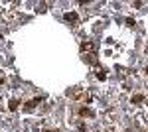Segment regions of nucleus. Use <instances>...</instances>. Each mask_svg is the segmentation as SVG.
I'll return each instance as SVG.
<instances>
[{"instance_id": "1", "label": "nucleus", "mask_w": 148, "mask_h": 132, "mask_svg": "<svg viewBox=\"0 0 148 132\" xmlns=\"http://www.w3.org/2000/svg\"><path fill=\"white\" fill-rule=\"evenodd\" d=\"M81 51H83V53H85V51H91V53H93V51H95V44H93V42H83V44H81Z\"/></svg>"}, {"instance_id": "2", "label": "nucleus", "mask_w": 148, "mask_h": 132, "mask_svg": "<svg viewBox=\"0 0 148 132\" xmlns=\"http://www.w3.org/2000/svg\"><path fill=\"white\" fill-rule=\"evenodd\" d=\"M65 20L71 22V24H77V22H79V16H77L75 12H65Z\"/></svg>"}, {"instance_id": "3", "label": "nucleus", "mask_w": 148, "mask_h": 132, "mask_svg": "<svg viewBox=\"0 0 148 132\" xmlns=\"http://www.w3.org/2000/svg\"><path fill=\"white\" fill-rule=\"evenodd\" d=\"M132 103H134V105H142V103H144V95H134V97H132Z\"/></svg>"}, {"instance_id": "4", "label": "nucleus", "mask_w": 148, "mask_h": 132, "mask_svg": "<svg viewBox=\"0 0 148 132\" xmlns=\"http://www.w3.org/2000/svg\"><path fill=\"white\" fill-rule=\"evenodd\" d=\"M79 114H81V116H93V110H89V108L81 107V108H79Z\"/></svg>"}, {"instance_id": "5", "label": "nucleus", "mask_w": 148, "mask_h": 132, "mask_svg": "<svg viewBox=\"0 0 148 132\" xmlns=\"http://www.w3.org/2000/svg\"><path fill=\"white\" fill-rule=\"evenodd\" d=\"M39 103H41V99H32V101H28V105H26V107H28V108H34L36 105H39Z\"/></svg>"}, {"instance_id": "6", "label": "nucleus", "mask_w": 148, "mask_h": 132, "mask_svg": "<svg viewBox=\"0 0 148 132\" xmlns=\"http://www.w3.org/2000/svg\"><path fill=\"white\" fill-rule=\"evenodd\" d=\"M97 79H101V81H103V79H107V73H105L103 69H99V71H97Z\"/></svg>"}, {"instance_id": "7", "label": "nucleus", "mask_w": 148, "mask_h": 132, "mask_svg": "<svg viewBox=\"0 0 148 132\" xmlns=\"http://www.w3.org/2000/svg\"><path fill=\"white\" fill-rule=\"evenodd\" d=\"M10 108L16 110V108H18V101H12V103H10Z\"/></svg>"}, {"instance_id": "8", "label": "nucleus", "mask_w": 148, "mask_h": 132, "mask_svg": "<svg viewBox=\"0 0 148 132\" xmlns=\"http://www.w3.org/2000/svg\"><path fill=\"white\" fill-rule=\"evenodd\" d=\"M146 75H148V67H146Z\"/></svg>"}]
</instances>
